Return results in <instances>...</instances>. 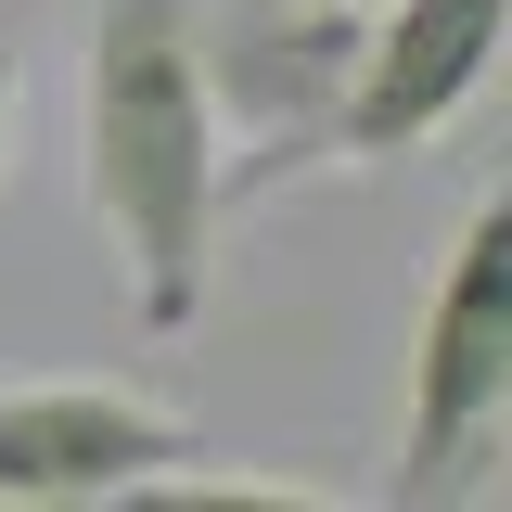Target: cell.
I'll use <instances>...</instances> for the list:
<instances>
[{
    "mask_svg": "<svg viewBox=\"0 0 512 512\" xmlns=\"http://www.w3.org/2000/svg\"><path fill=\"white\" fill-rule=\"evenodd\" d=\"M77 154H90V218L128 256L141 333L205 320V244H218V116L192 64V0H103L90 64H77Z\"/></svg>",
    "mask_w": 512,
    "mask_h": 512,
    "instance_id": "6da1fadb",
    "label": "cell"
},
{
    "mask_svg": "<svg viewBox=\"0 0 512 512\" xmlns=\"http://www.w3.org/2000/svg\"><path fill=\"white\" fill-rule=\"evenodd\" d=\"M512 436V192L461 218L436 256V295L410 333V436H397V500H487Z\"/></svg>",
    "mask_w": 512,
    "mask_h": 512,
    "instance_id": "7a4b0ae2",
    "label": "cell"
},
{
    "mask_svg": "<svg viewBox=\"0 0 512 512\" xmlns=\"http://www.w3.org/2000/svg\"><path fill=\"white\" fill-rule=\"evenodd\" d=\"M359 0H192V64H205V116L244 167L218 192H269L295 167H333V116L359 77Z\"/></svg>",
    "mask_w": 512,
    "mask_h": 512,
    "instance_id": "3957f363",
    "label": "cell"
},
{
    "mask_svg": "<svg viewBox=\"0 0 512 512\" xmlns=\"http://www.w3.org/2000/svg\"><path fill=\"white\" fill-rule=\"evenodd\" d=\"M180 461L205 448L141 384H13L0 397V512H128Z\"/></svg>",
    "mask_w": 512,
    "mask_h": 512,
    "instance_id": "277c9868",
    "label": "cell"
},
{
    "mask_svg": "<svg viewBox=\"0 0 512 512\" xmlns=\"http://www.w3.org/2000/svg\"><path fill=\"white\" fill-rule=\"evenodd\" d=\"M500 13L512 0H372L359 26V77H346V116H333V167H384V154H423L500 64Z\"/></svg>",
    "mask_w": 512,
    "mask_h": 512,
    "instance_id": "5b68a950",
    "label": "cell"
},
{
    "mask_svg": "<svg viewBox=\"0 0 512 512\" xmlns=\"http://www.w3.org/2000/svg\"><path fill=\"white\" fill-rule=\"evenodd\" d=\"M13 103H26V64H13V39H0V180H13Z\"/></svg>",
    "mask_w": 512,
    "mask_h": 512,
    "instance_id": "8992f818",
    "label": "cell"
},
{
    "mask_svg": "<svg viewBox=\"0 0 512 512\" xmlns=\"http://www.w3.org/2000/svg\"><path fill=\"white\" fill-rule=\"evenodd\" d=\"M359 13H372V0H359Z\"/></svg>",
    "mask_w": 512,
    "mask_h": 512,
    "instance_id": "52a82bcc",
    "label": "cell"
}]
</instances>
